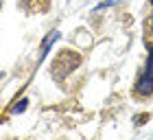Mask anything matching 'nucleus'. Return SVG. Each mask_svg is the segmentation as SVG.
Masks as SVG:
<instances>
[{
  "instance_id": "4",
  "label": "nucleus",
  "mask_w": 153,
  "mask_h": 140,
  "mask_svg": "<svg viewBox=\"0 0 153 140\" xmlns=\"http://www.w3.org/2000/svg\"><path fill=\"white\" fill-rule=\"evenodd\" d=\"M151 31H153V13H151Z\"/></svg>"
},
{
  "instance_id": "2",
  "label": "nucleus",
  "mask_w": 153,
  "mask_h": 140,
  "mask_svg": "<svg viewBox=\"0 0 153 140\" xmlns=\"http://www.w3.org/2000/svg\"><path fill=\"white\" fill-rule=\"evenodd\" d=\"M118 0H105V2H101L99 4V9H105V7H112V4H116Z\"/></svg>"
},
{
  "instance_id": "1",
  "label": "nucleus",
  "mask_w": 153,
  "mask_h": 140,
  "mask_svg": "<svg viewBox=\"0 0 153 140\" xmlns=\"http://www.w3.org/2000/svg\"><path fill=\"white\" fill-rule=\"evenodd\" d=\"M136 94L138 96L153 94V46L151 44H149V59H147V66H144V72L138 79V86H136Z\"/></svg>"
},
{
  "instance_id": "3",
  "label": "nucleus",
  "mask_w": 153,
  "mask_h": 140,
  "mask_svg": "<svg viewBox=\"0 0 153 140\" xmlns=\"http://www.w3.org/2000/svg\"><path fill=\"white\" fill-rule=\"evenodd\" d=\"M26 109V101H20V105H16V112H24Z\"/></svg>"
}]
</instances>
